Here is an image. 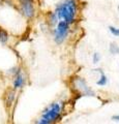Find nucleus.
Wrapping results in <instances>:
<instances>
[{"label":"nucleus","mask_w":119,"mask_h":124,"mask_svg":"<svg viewBox=\"0 0 119 124\" xmlns=\"http://www.w3.org/2000/svg\"><path fill=\"white\" fill-rule=\"evenodd\" d=\"M77 14V3L75 0H64L60 3L56 9V15L58 19L71 24L75 22Z\"/></svg>","instance_id":"obj_1"},{"label":"nucleus","mask_w":119,"mask_h":124,"mask_svg":"<svg viewBox=\"0 0 119 124\" xmlns=\"http://www.w3.org/2000/svg\"><path fill=\"white\" fill-rule=\"evenodd\" d=\"M60 113H61V107L59 103H52L47 110L44 112L43 117L38 121V123L40 124H49L53 123L56 120H58L60 118Z\"/></svg>","instance_id":"obj_2"},{"label":"nucleus","mask_w":119,"mask_h":124,"mask_svg":"<svg viewBox=\"0 0 119 124\" xmlns=\"http://www.w3.org/2000/svg\"><path fill=\"white\" fill-rule=\"evenodd\" d=\"M68 29H70L68 23L64 22V21H60L58 23L57 28L55 30V37H54L56 44L60 45L65 40V38H66L67 34H68Z\"/></svg>","instance_id":"obj_3"},{"label":"nucleus","mask_w":119,"mask_h":124,"mask_svg":"<svg viewBox=\"0 0 119 124\" xmlns=\"http://www.w3.org/2000/svg\"><path fill=\"white\" fill-rule=\"evenodd\" d=\"M75 84H76V87L79 89L80 92H81L83 95H87V96L88 95H89V96H93L94 95V92L92 91L89 87H87L86 82L83 79H81V78L77 79Z\"/></svg>","instance_id":"obj_4"},{"label":"nucleus","mask_w":119,"mask_h":124,"mask_svg":"<svg viewBox=\"0 0 119 124\" xmlns=\"http://www.w3.org/2000/svg\"><path fill=\"white\" fill-rule=\"evenodd\" d=\"M22 11L27 18H32L34 15V7H33V1H25L21 2Z\"/></svg>","instance_id":"obj_5"},{"label":"nucleus","mask_w":119,"mask_h":124,"mask_svg":"<svg viewBox=\"0 0 119 124\" xmlns=\"http://www.w3.org/2000/svg\"><path fill=\"white\" fill-rule=\"evenodd\" d=\"M25 84V79L20 70H18L15 73V80H14V87L16 89H20L24 86Z\"/></svg>","instance_id":"obj_6"},{"label":"nucleus","mask_w":119,"mask_h":124,"mask_svg":"<svg viewBox=\"0 0 119 124\" xmlns=\"http://www.w3.org/2000/svg\"><path fill=\"white\" fill-rule=\"evenodd\" d=\"M7 40H8V35H7V33L4 30L0 29V42H1L2 45H4L7 42Z\"/></svg>","instance_id":"obj_7"},{"label":"nucleus","mask_w":119,"mask_h":124,"mask_svg":"<svg viewBox=\"0 0 119 124\" xmlns=\"http://www.w3.org/2000/svg\"><path fill=\"white\" fill-rule=\"evenodd\" d=\"M109 51L111 54H114V55H118L119 54V46L115 44V42H112L110 45V48H109Z\"/></svg>","instance_id":"obj_8"},{"label":"nucleus","mask_w":119,"mask_h":124,"mask_svg":"<svg viewBox=\"0 0 119 124\" xmlns=\"http://www.w3.org/2000/svg\"><path fill=\"white\" fill-rule=\"evenodd\" d=\"M101 79H99L97 81V85H99V86H106L107 84H108V79H107V77L105 76V73H103L102 70H101Z\"/></svg>","instance_id":"obj_9"},{"label":"nucleus","mask_w":119,"mask_h":124,"mask_svg":"<svg viewBox=\"0 0 119 124\" xmlns=\"http://www.w3.org/2000/svg\"><path fill=\"white\" fill-rule=\"evenodd\" d=\"M15 99V92L14 91H8L6 95V102H7V106H10L11 103H13Z\"/></svg>","instance_id":"obj_10"},{"label":"nucleus","mask_w":119,"mask_h":124,"mask_svg":"<svg viewBox=\"0 0 119 124\" xmlns=\"http://www.w3.org/2000/svg\"><path fill=\"white\" fill-rule=\"evenodd\" d=\"M109 30L110 32L113 34L115 36H119V28H116V27H113V26H110L109 27Z\"/></svg>","instance_id":"obj_11"},{"label":"nucleus","mask_w":119,"mask_h":124,"mask_svg":"<svg viewBox=\"0 0 119 124\" xmlns=\"http://www.w3.org/2000/svg\"><path fill=\"white\" fill-rule=\"evenodd\" d=\"M92 60H93V63H98L101 61V55L98 53H94L93 57H92Z\"/></svg>","instance_id":"obj_12"},{"label":"nucleus","mask_w":119,"mask_h":124,"mask_svg":"<svg viewBox=\"0 0 119 124\" xmlns=\"http://www.w3.org/2000/svg\"><path fill=\"white\" fill-rule=\"evenodd\" d=\"M57 19H58V17H57L56 13L51 15V24L52 25H55L56 24V23H57Z\"/></svg>","instance_id":"obj_13"},{"label":"nucleus","mask_w":119,"mask_h":124,"mask_svg":"<svg viewBox=\"0 0 119 124\" xmlns=\"http://www.w3.org/2000/svg\"><path fill=\"white\" fill-rule=\"evenodd\" d=\"M112 120H115V121L119 122V115H115V116H113V117H112Z\"/></svg>","instance_id":"obj_14"},{"label":"nucleus","mask_w":119,"mask_h":124,"mask_svg":"<svg viewBox=\"0 0 119 124\" xmlns=\"http://www.w3.org/2000/svg\"><path fill=\"white\" fill-rule=\"evenodd\" d=\"M25 1H33V0H20V2H25Z\"/></svg>","instance_id":"obj_15"},{"label":"nucleus","mask_w":119,"mask_h":124,"mask_svg":"<svg viewBox=\"0 0 119 124\" xmlns=\"http://www.w3.org/2000/svg\"><path fill=\"white\" fill-rule=\"evenodd\" d=\"M118 11H119V5H118Z\"/></svg>","instance_id":"obj_16"}]
</instances>
